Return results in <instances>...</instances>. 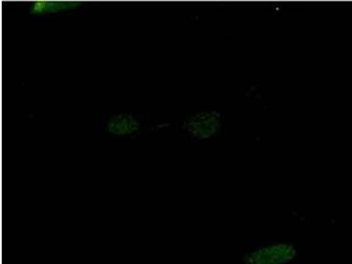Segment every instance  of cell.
Listing matches in <instances>:
<instances>
[{"mask_svg": "<svg viewBox=\"0 0 352 264\" xmlns=\"http://www.w3.org/2000/svg\"><path fill=\"white\" fill-rule=\"evenodd\" d=\"M80 6H82V3L78 1H36L31 6L30 14H58L61 12L74 10Z\"/></svg>", "mask_w": 352, "mask_h": 264, "instance_id": "3", "label": "cell"}, {"mask_svg": "<svg viewBox=\"0 0 352 264\" xmlns=\"http://www.w3.org/2000/svg\"><path fill=\"white\" fill-rule=\"evenodd\" d=\"M297 248L290 243H273L245 254V264H287L296 258Z\"/></svg>", "mask_w": 352, "mask_h": 264, "instance_id": "1", "label": "cell"}, {"mask_svg": "<svg viewBox=\"0 0 352 264\" xmlns=\"http://www.w3.org/2000/svg\"><path fill=\"white\" fill-rule=\"evenodd\" d=\"M141 129V122L132 114H118L111 116L107 124V130L115 136L125 137L136 133Z\"/></svg>", "mask_w": 352, "mask_h": 264, "instance_id": "2", "label": "cell"}]
</instances>
